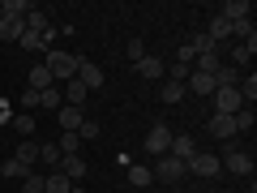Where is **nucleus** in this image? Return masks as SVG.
<instances>
[{
  "mask_svg": "<svg viewBox=\"0 0 257 193\" xmlns=\"http://www.w3.org/2000/svg\"><path fill=\"white\" fill-rule=\"evenodd\" d=\"M43 69L56 77V82H73V77H77V56L60 52V47H47V52H43Z\"/></svg>",
  "mask_w": 257,
  "mask_h": 193,
  "instance_id": "1",
  "label": "nucleus"
},
{
  "mask_svg": "<svg viewBox=\"0 0 257 193\" xmlns=\"http://www.w3.org/2000/svg\"><path fill=\"white\" fill-rule=\"evenodd\" d=\"M184 172H189V176H202V180H214V176H219L223 167H219V159H214L210 150H197V155H193L189 163H184Z\"/></svg>",
  "mask_w": 257,
  "mask_h": 193,
  "instance_id": "2",
  "label": "nucleus"
},
{
  "mask_svg": "<svg viewBox=\"0 0 257 193\" xmlns=\"http://www.w3.org/2000/svg\"><path fill=\"white\" fill-rule=\"evenodd\" d=\"M240 108H244V103H240L236 86H219V90H214V112H219V116H236Z\"/></svg>",
  "mask_w": 257,
  "mask_h": 193,
  "instance_id": "3",
  "label": "nucleus"
},
{
  "mask_svg": "<svg viewBox=\"0 0 257 193\" xmlns=\"http://www.w3.org/2000/svg\"><path fill=\"white\" fill-rule=\"evenodd\" d=\"M167 155L180 159V163H189V159L197 155V142H193L189 133H172V146H167Z\"/></svg>",
  "mask_w": 257,
  "mask_h": 193,
  "instance_id": "4",
  "label": "nucleus"
},
{
  "mask_svg": "<svg viewBox=\"0 0 257 193\" xmlns=\"http://www.w3.org/2000/svg\"><path fill=\"white\" fill-rule=\"evenodd\" d=\"M56 172L60 176H69V180H86V159L82 155H60V163H56Z\"/></svg>",
  "mask_w": 257,
  "mask_h": 193,
  "instance_id": "5",
  "label": "nucleus"
},
{
  "mask_svg": "<svg viewBox=\"0 0 257 193\" xmlns=\"http://www.w3.org/2000/svg\"><path fill=\"white\" fill-rule=\"evenodd\" d=\"M180 176H184V163H180V159H172V155H163V159H159V167H155V180L176 184Z\"/></svg>",
  "mask_w": 257,
  "mask_h": 193,
  "instance_id": "6",
  "label": "nucleus"
},
{
  "mask_svg": "<svg viewBox=\"0 0 257 193\" xmlns=\"http://www.w3.org/2000/svg\"><path fill=\"white\" fill-rule=\"evenodd\" d=\"M167 146H172V129H167V125H155V129L146 133V150H150V155H167Z\"/></svg>",
  "mask_w": 257,
  "mask_h": 193,
  "instance_id": "7",
  "label": "nucleus"
},
{
  "mask_svg": "<svg viewBox=\"0 0 257 193\" xmlns=\"http://www.w3.org/2000/svg\"><path fill=\"white\" fill-rule=\"evenodd\" d=\"M77 82H82L86 90H99V86H103V69L90 64V60H77Z\"/></svg>",
  "mask_w": 257,
  "mask_h": 193,
  "instance_id": "8",
  "label": "nucleus"
},
{
  "mask_svg": "<svg viewBox=\"0 0 257 193\" xmlns=\"http://www.w3.org/2000/svg\"><path fill=\"white\" fill-rule=\"evenodd\" d=\"M219 167H227V172H236V176H248V172H253V155H244V150H227V159H223Z\"/></svg>",
  "mask_w": 257,
  "mask_h": 193,
  "instance_id": "9",
  "label": "nucleus"
},
{
  "mask_svg": "<svg viewBox=\"0 0 257 193\" xmlns=\"http://www.w3.org/2000/svg\"><path fill=\"white\" fill-rule=\"evenodd\" d=\"M248 0H227V5H219V18L223 22H248Z\"/></svg>",
  "mask_w": 257,
  "mask_h": 193,
  "instance_id": "10",
  "label": "nucleus"
},
{
  "mask_svg": "<svg viewBox=\"0 0 257 193\" xmlns=\"http://www.w3.org/2000/svg\"><path fill=\"white\" fill-rule=\"evenodd\" d=\"M30 172H35V167H26V163L18 159V155H9L5 163H0V176H5V180H26Z\"/></svg>",
  "mask_w": 257,
  "mask_h": 193,
  "instance_id": "11",
  "label": "nucleus"
},
{
  "mask_svg": "<svg viewBox=\"0 0 257 193\" xmlns=\"http://www.w3.org/2000/svg\"><path fill=\"white\" fill-rule=\"evenodd\" d=\"M56 120H60V129H64V133H77L86 116H82V108H69V103H64V108L56 112Z\"/></svg>",
  "mask_w": 257,
  "mask_h": 193,
  "instance_id": "12",
  "label": "nucleus"
},
{
  "mask_svg": "<svg viewBox=\"0 0 257 193\" xmlns=\"http://www.w3.org/2000/svg\"><path fill=\"white\" fill-rule=\"evenodd\" d=\"M210 138H219V142L236 138V120H231V116H219V112H214V116H210Z\"/></svg>",
  "mask_w": 257,
  "mask_h": 193,
  "instance_id": "13",
  "label": "nucleus"
},
{
  "mask_svg": "<svg viewBox=\"0 0 257 193\" xmlns=\"http://www.w3.org/2000/svg\"><path fill=\"white\" fill-rule=\"evenodd\" d=\"M60 94H64V103H69V108H86V99H90V90H86L77 77H73V82H64Z\"/></svg>",
  "mask_w": 257,
  "mask_h": 193,
  "instance_id": "14",
  "label": "nucleus"
},
{
  "mask_svg": "<svg viewBox=\"0 0 257 193\" xmlns=\"http://www.w3.org/2000/svg\"><path fill=\"white\" fill-rule=\"evenodd\" d=\"M184 90H193V94H214V73H197V69H193L189 82H184Z\"/></svg>",
  "mask_w": 257,
  "mask_h": 193,
  "instance_id": "15",
  "label": "nucleus"
},
{
  "mask_svg": "<svg viewBox=\"0 0 257 193\" xmlns=\"http://www.w3.org/2000/svg\"><path fill=\"white\" fill-rule=\"evenodd\" d=\"M138 73L146 77V82H159V77H163V60H159V56H142V60H138Z\"/></svg>",
  "mask_w": 257,
  "mask_h": 193,
  "instance_id": "16",
  "label": "nucleus"
},
{
  "mask_svg": "<svg viewBox=\"0 0 257 193\" xmlns=\"http://www.w3.org/2000/svg\"><path fill=\"white\" fill-rule=\"evenodd\" d=\"M124 176H128V184H133V189H146V184L155 180V172H150L146 163H128V172H124Z\"/></svg>",
  "mask_w": 257,
  "mask_h": 193,
  "instance_id": "17",
  "label": "nucleus"
},
{
  "mask_svg": "<svg viewBox=\"0 0 257 193\" xmlns=\"http://www.w3.org/2000/svg\"><path fill=\"white\" fill-rule=\"evenodd\" d=\"M22 30H26V18H0V39H9V43H18Z\"/></svg>",
  "mask_w": 257,
  "mask_h": 193,
  "instance_id": "18",
  "label": "nucleus"
},
{
  "mask_svg": "<svg viewBox=\"0 0 257 193\" xmlns=\"http://www.w3.org/2000/svg\"><path fill=\"white\" fill-rule=\"evenodd\" d=\"M26 82H30V90H39V94H43L47 86H56V77L47 73L43 64H35V69H30V77H26Z\"/></svg>",
  "mask_w": 257,
  "mask_h": 193,
  "instance_id": "19",
  "label": "nucleus"
},
{
  "mask_svg": "<svg viewBox=\"0 0 257 193\" xmlns=\"http://www.w3.org/2000/svg\"><path fill=\"white\" fill-rule=\"evenodd\" d=\"M30 9H35L30 0H0V18H26Z\"/></svg>",
  "mask_w": 257,
  "mask_h": 193,
  "instance_id": "20",
  "label": "nucleus"
},
{
  "mask_svg": "<svg viewBox=\"0 0 257 193\" xmlns=\"http://www.w3.org/2000/svg\"><path fill=\"white\" fill-rule=\"evenodd\" d=\"M69 189H73L69 176H60V172H47L43 176V193H69Z\"/></svg>",
  "mask_w": 257,
  "mask_h": 193,
  "instance_id": "21",
  "label": "nucleus"
},
{
  "mask_svg": "<svg viewBox=\"0 0 257 193\" xmlns=\"http://www.w3.org/2000/svg\"><path fill=\"white\" fill-rule=\"evenodd\" d=\"M206 35H210V43H214V47H219V43H223V39H231V22H223V18H219V13H214V18H210V30H206Z\"/></svg>",
  "mask_w": 257,
  "mask_h": 193,
  "instance_id": "22",
  "label": "nucleus"
},
{
  "mask_svg": "<svg viewBox=\"0 0 257 193\" xmlns=\"http://www.w3.org/2000/svg\"><path fill=\"white\" fill-rule=\"evenodd\" d=\"M18 159L26 167H39V142L35 138H22V146H18Z\"/></svg>",
  "mask_w": 257,
  "mask_h": 193,
  "instance_id": "23",
  "label": "nucleus"
},
{
  "mask_svg": "<svg viewBox=\"0 0 257 193\" xmlns=\"http://www.w3.org/2000/svg\"><path fill=\"white\" fill-rule=\"evenodd\" d=\"M219 86H240V69L219 64V69H214V90H219Z\"/></svg>",
  "mask_w": 257,
  "mask_h": 193,
  "instance_id": "24",
  "label": "nucleus"
},
{
  "mask_svg": "<svg viewBox=\"0 0 257 193\" xmlns=\"http://www.w3.org/2000/svg\"><path fill=\"white\" fill-rule=\"evenodd\" d=\"M219 52H202V56H193V69H197V73H214V69H219Z\"/></svg>",
  "mask_w": 257,
  "mask_h": 193,
  "instance_id": "25",
  "label": "nucleus"
},
{
  "mask_svg": "<svg viewBox=\"0 0 257 193\" xmlns=\"http://www.w3.org/2000/svg\"><path fill=\"white\" fill-rule=\"evenodd\" d=\"M39 103H43L47 112H60V108H64V94H60V86H47V90L39 94Z\"/></svg>",
  "mask_w": 257,
  "mask_h": 193,
  "instance_id": "26",
  "label": "nucleus"
},
{
  "mask_svg": "<svg viewBox=\"0 0 257 193\" xmlns=\"http://www.w3.org/2000/svg\"><path fill=\"white\" fill-rule=\"evenodd\" d=\"M159 99L163 103H180L184 99V82H163L159 86Z\"/></svg>",
  "mask_w": 257,
  "mask_h": 193,
  "instance_id": "27",
  "label": "nucleus"
},
{
  "mask_svg": "<svg viewBox=\"0 0 257 193\" xmlns=\"http://www.w3.org/2000/svg\"><path fill=\"white\" fill-rule=\"evenodd\" d=\"M35 125H39V120L30 116V112H22V116H13V129H18V138H35Z\"/></svg>",
  "mask_w": 257,
  "mask_h": 193,
  "instance_id": "28",
  "label": "nucleus"
},
{
  "mask_svg": "<svg viewBox=\"0 0 257 193\" xmlns=\"http://www.w3.org/2000/svg\"><path fill=\"white\" fill-rule=\"evenodd\" d=\"M77 146H82V138H77V133H60V142H56V150H60V155H77Z\"/></svg>",
  "mask_w": 257,
  "mask_h": 193,
  "instance_id": "29",
  "label": "nucleus"
},
{
  "mask_svg": "<svg viewBox=\"0 0 257 193\" xmlns=\"http://www.w3.org/2000/svg\"><path fill=\"white\" fill-rule=\"evenodd\" d=\"M189 47H193L197 56H202V52H223V47H214V43H210V35H206V30H202V35H193V39H189Z\"/></svg>",
  "mask_w": 257,
  "mask_h": 193,
  "instance_id": "30",
  "label": "nucleus"
},
{
  "mask_svg": "<svg viewBox=\"0 0 257 193\" xmlns=\"http://www.w3.org/2000/svg\"><path fill=\"white\" fill-rule=\"evenodd\" d=\"M39 163H43V167H52V172H56V163H60V150H56V146H47V142H43V146H39Z\"/></svg>",
  "mask_w": 257,
  "mask_h": 193,
  "instance_id": "31",
  "label": "nucleus"
},
{
  "mask_svg": "<svg viewBox=\"0 0 257 193\" xmlns=\"http://www.w3.org/2000/svg\"><path fill=\"white\" fill-rule=\"evenodd\" d=\"M231 120H236V133H248L257 116H253V108H240V112H236V116H231Z\"/></svg>",
  "mask_w": 257,
  "mask_h": 193,
  "instance_id": "32",
  "label": "nucleus"
},
{
  "mask_svg": "<svg viewBox=\"0 0 257 193\" xmlns=\"http://www.w3.org/2000/svg\"><path fill=\"white\" fill-rule=\"evenodd\" d=\"M22 193H43V172H39V167L26 176V180H22Z\"/></svg>",
  "mask_w": 257,
  "mask_h": 193,
  "instance_id": "33",
  "label": "nucleus"
},
{
  "mask_svg": "<svg viewBox=\"0 0 257 193\" xmlns=\"http://www.w3.org/2000/svg\"><path fill=\"white\" fill-rule=\"evenodd\" d=\"M77 138H82V142H94V138H99V120L86 116V120H82V129H77Z\"/></svg>",
  "mask_w": 257,
  "mask_h": 193,
  "instance_id": "34",
  "label": "nucleus"
},
{
  "mask_svg": "<svg viewBox=\"0 0 257 193\" xmlns=\"http://www.w3.org/2000/svg\"><path fill=\"white\" fill-rule=\"evenodd\" d=\"M18 47H26V52H35V47H43V35H35V30H22Z\"/></svg>",
  "mask_w": 257,
  "mask_h": 193,
  "instance_id": "35",
  "label": "nucleus"
},
{
  "mask_svg": "<svg viewBox=\"0 0 257 193\" xmlns=\"http://www.w3.org/2000/svg\"><path fill=\"white\" fill-rule=\"evenodd\" d=\"M248 60H253V47H244V43H240L236 52H231V69H240V64H248Z\"/></svg>",
  "mask_w": 257,
  "mask_h": 193,
  "instance_id": "36",
  "label": "nucleus"
},
{
  "mask_svg": "<svg viewBox=\"0 0 257 193\" xmlns=\"http://www.w3.org/2000/svg\"><path fill=\"white\" fill-rule=\"evenodd\" d=\"M189 73H193V64H180V60L172 64V82H189Z\"/></svg>",
  "mask_w": 257,
  "mask_h": 193,
  "instance_id": "37",
  "label": "nucleus"
},
{
  "mask_svg": "<svg viewBox=\"0 0 257 193\" xmlns=\"http://www.w3.org/2000/svg\"><path fill=\"white\" fill-rule=\"evenodd\" d=\"M124 56H128V60H133V64H138V60H142V56H146V47H142V39H133V43H128V47H124Z\"/></svg>",
  "mask_w": 257,
  "mask_h": 193,
  "instance_id": "38",
  "label": "nucleus"
},
{
  "mask_svg": "<svg viewBox=\"0 0 257 193\" xmlns=\"http://www.w3.org/2000/svg\"><path fill=\"white\" fill-rule=\"evenodd\" d=\"M193 56H197V52H193L189 43H180V47H176V60H180V64H193Z\"/></svg>",
  "mask_w": 257,
  "mask_h": 193,
  "instance_id": "39",
  "label": "nucleus"
},
{
  "mask_svg": "<svg viewBox=\"0 0 257 193\" xmlns=\"http://www.w3.org/2000/svg\"><path fill=\"white\" fill-rule=\"evenodd\" d=\"M22 108L35 112V108H39V90H30V86H26V94H22Z\"/></svg>",
  "mask_w": 257,
  "mask_h": 193,
  "instance_id": "40",
  "label": "nucleus"
},
{
  "mask_svg": "<svg viewBox=\"0 0 257 193\" xmlns=\"http://www.w3.org/2000/svg\"><path fill=\"white\" fill-rule=\"evenodd\" d=\"M69 193H86V189H82V184H73V189H69Z\"/></svg>",
  "mask_w": 257,
  "mask_h": 193,
  "instance_id": "41",
  "label": "nucleus"
},
{
  "mask_svg": "<svg viewBox=\"0 0 257 193\" xmlns=\"http://www.w3.org/2000/svg\"><path fill=\"white\" fill-rule=\"evenodd\" d=\"M172 193H184V189H172Z\"/></svg>",
  "mask_w": 257,
  "mask_h": 193,
  "instance_id": "42",
  "label": "nucleus"
},
{
  "mask_svg": "<svg viewBox=\"0 0 257 193\" xmlns=\"http://www.w3.org/2000/svg\"><path fill=\"white\" fill-rule=\"evenodd\" d=\"M244 193H253V189H244Z\"/></svg>",
  "mask_w": 257,
  "mask_h": 193,
  "instance_id": "43",
  "label": "nucleus"
}]
</instances>
